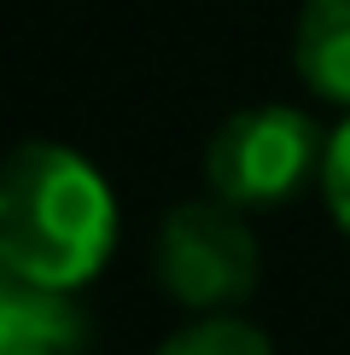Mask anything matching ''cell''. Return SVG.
<instances>
[{"mask_svg":"<svg viewBox=\"0 0 350 355\" xmlns=\"http://www.w3.org/2000/svg\"><path fill=\"white\" fill-rule=\"evenodd\" d=\"M111 245L117 192L76 146L24 140L0 157V257L24 286L82 291Z\"/></svg>","mask_w":350,"mask_h":355,"instance_id":"6da1fadb","label":"cell"},{"mask_svg":"<svg viewBox=\"0 0 350 355\" xmlns=\"http://www.w3.org/2000/svg\"><path fill=\"white\" fill-rule=\"evenodd\" d=\"M152 355H274L269 332L240 315H199L181 332H169Z\"/></svg>","mask_w":350,"mask_h":355,"instance_id":"8992f818","label":"cell"},{"mask_svg":"<svg viewBox=\"0 0 350 355\" xmlns=\"http://www.w3.org/2000/svg\"><path fill=\"white\" fill-rule=\"evenodd\" d=\"M327 140L298 105H245L204 146V187L233 210H281L321 181Z\"/></svg>","mask_w":350,"mask_h":355,"instance_id":"7a4b0ae2","label":"cell"},{"mask_svg":"<svg viewBox=\"0 0 350 355\" xmlns=\"http://www.w3.org/2000/svg\"><path fill=\"white\" fill-rule=\"evenodd\" d=\"M88 315L70 291L18 286L0 303V355H88Z\"/></svg>","mask_w":350,"mask_h":355,"instance_id":"277c9868","label":"cell"},{"mask_svg":"<svg viewBox=\"0 0 350 355\" xmlns=\"http://www.w3.org/2000/svg\"><path fill=\"white\" fill-rule=\"evenodd\" d=\"M292 64L310 94L350 111V0H303Z\"/></svg>","mask_w":350,"mask_h":355,"instance_id":"5b68a950","label":"cell"},{"mask_svg":"<svg viewBox=\"0 0 350 355\" xmlns=\"http://www.w3.org/2000/svg\"><path fill=\"white\" fill-rule=\"evenodd\" d=\"M321 198H327L339 233L350 239V116L327 135V157H321Z\"/></svg>","mask_w":350,"mask_h":355,"instance_id":"52a82bcc","label":"cell"},{"mask_svg":"<svg viewBox=\"0 0 350 355\" xmlns=\"http://www.w3.org/2000/svg\"><path fill=\"white\" fill-rule=\"evenodd\" d=\"M18 286H24V279H18V274L6 268V257H0V303H6V297H12V291H18Z\"/></svg>","mask_w":350,"mask_h":355,"instance_id":"ba28073f","label":"cell"},{"mask_svg":"<svg viewBox=\"0 0 350 355\" xmlns=\"http://www.w3.org/2000/svg\"><path fill=\"white\" fill-rule=\"evenodd\" d=\"M152 274L193 315H233L262 279V257L251 227H245V210H233L222 198L175 204L158 221Z\"/></svg>","mask_w":350,"mask_h":355,"instance_id":"3957f363","label":"cell"}]
</instances>
